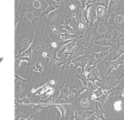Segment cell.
Wrapping results in <instances>:
<instances>
[{
  "label": "cell",
  "instance_id": "cell-1",
  "mask_svg": "<svg viewBox=\"0 0 124 120\" xmlns=\"http://www.w3.org/2000/svg\"><path fill=\"white\" fill-rule=\"evenodd\" d=\"M32 45V54L30 66L37 63H44L47 55L55 49L46 40L44 35L37 30L35 31Z\"/></svg>",
  "mask_w": 124,
  "mask_h": 120
},
{
  "label": "cell",
  "instance_id": "cell-2",
  "mask_svg": "<svg viewBox=\"0 0 124 120\" xmlns=\"http://www.w3.org/2000/svg\"><path fill=\"white\" fill-rule=\"evenodd\" d=\"M80 5L78 4L74 10L72 11V18L73 24L72 27L75 29V32L79 36L84 35L86 30L89 27L90 24L87 23L83 18L82 13L79 12Z\"/></svg>",
  "mask_w": 124,
  "mask_h": 120
},
{
  "label": "cell",
  "instance_id": "cell-3",
  "mask_svg": "<svg viewBox=\"0 0 124 120\" xmlns=\"http://www.w3.org/2000/svg\"><path fill=\"white\" fill-rule=\"evenodd\" d=\"M101 75L102 81L99 82L96 86L103 90H109L119 85L121 79L124 77V71L122 69L121 72L112 76H106L102 74Z\"/></svg>",
  "mask_w": 124,
  "mask_h": 120
},
{
  "label": "cell",
  "instance_id": "cell-4",
  "mask_svg": "<svg viewBox=\"0 0 124 120\" xmlns=\"http://www.w3.org/2000/svg\"><path fill=\"white\" fill-rule=\"evenodd\" d=\"M35 31H31L20 35L15 41L18 55L22 54L30 47L34 40Z\"/></svg>",
  "mask_w": 124,
  "mask_h": 120
},
{
  "label": "cell",
  "instance_id": "cell-5",
  "mask_svg": "<svg viewBox=\"0 0 124 120\" xmlns=\"http://www.w3.org/2000/svg\"><path fill=\"white\" fill-rule=\"evenodd\" d=\"M87 90L76 98L74 105L76 110L78 111L92 110L95 101L92 99L91 95Z\"/></svg>",
  "mask_w": 124,
  "mask_h": 120
},
{
  "label": "cell",
  "instance_id": "cell-6",
  "mask_svg": "<svg viewBox=\"0 0 124 120\" xmlns=\"http://www.w3.org/2000/svg\"><path fill=\"white\" fill-rule=\"evenodd\" d=\"M91 26L92 32L95 37V41L101 38L108 39V34L112 26L108 23L97 25L93 24Z\"/></svg>",
  "mask_w": 124,
  "mask_h": 120
},
{
  "label": "cell",
  "instance_id": "cell-7",
  "mask_svg": "<svg viewBox=\"0 0 124 120\" xmlns=\"http://www.w3.org/2000/svg\"><path fill=\"white\" fill-rule=\"evenodd\" d=\"M20 11L22 13L21 16L23 17L24 21L26 22L28 21H31L32 25L40 20L38 18L39 14L31 8H27L23 6L21 8Z\"/></svg>",
  "mask_w": 124,
  "mask_h": 120
},
{
  "label": "cell",
  "instance_id": "cell-8",
  "mask_svg": "<svg viewBox=\"0 0 124 120\" xmlns=\"http://www.w3.org/2000/svg\"><path fill=\"white\" fill-rule=\"evenodd\" d=\"M89 56L90 55L87 53L85 55L78 56L74 58L71 62V63H72L74 66L72 69L73 71L75 70L78 67H80L81 69V73H84L85 67L87 64Z\"/></svg>",
  "mask_w": 124,
  "mask_h": 120
},
{
  "label": "cell",
  "instance_id": "cell-9",
  "mask_svg": "<svg viewBox=\"0 0 124 120\" xmlns=\"http://www.w3.org/2000/svg\"><path fill=\"white\" fill-rule=\"evenodd\" d=\"M108 19V23L109 25L122 27L124 25V11L112 13Z\"/></svg>",
  "mask_w": 124,
  "mask_h": 120
},
{
  "label": "cell",
  "instance_id": "cell-10",
  "mask_svg": "<svg viewBox=\"0 0 124 120\" xmlns=\"http://www.w3.org/2000/svg\"><path fill=\"white\" fill-rule=\"evenodd\" d=\"M27 80L19 76L18 74H15V97L20 98L22 91L26 86Z\"/></svg>",
  "mask_w": 124,
  "mask_h": 120
},
{
  "label": "cell",
  "instance_id": "cell-11",
  "mask_svg": "<svg viewBox=\"0 0 124 120\" xmlns=\"http://www.w3.org/2000/svg\"><path fill=\"white\" fill-rule=\"evenodd\" d=\"M28 4L30 8L33 9L39 15L42 13V12L44 11L48 6L46 0H29Z\"/></svg>",
  "mask_w": 124,
  "mask_h": 120
},
{
  "label": "cell",
  "instance_id": "cell-12",
  "mask_svg": "<svg viewBox=\"0 0 124 120\" xmlns=\"http://www.w3.org/2000/svg\"><path fill=\"white\" fill-rule=\"evenodd\" d=\"M58 94L59 92L58 90H56L53 94L50 95L48 98L41 100V103L47 109L53 108L57 104H61L60 100L58 99Z\"/></svg>",
  "mask_w": 124,
  "mask_h": 120
},
{
  "label": "cell",
  "instance_id": "cell-13",
  "mask_svg": "<svg viewBox=\"0 0 124 120\" xmlns=\"http://www.w3.org/2000/svg\"><path fill=\"white\" fill-rule=\"evenodd\" d=\"M93 33L91 30V26L89 25V27L86 30L83 38L82 44L84 45L88 49H91L93 47L95 39L93 37Z\"/></svg>",
  "mask_w": 124,
  "mask_h": 120
},
{
  "label": "cell",
  "instance_id": "cell-14",
  "mask_svg": "<svg viewBox=\"0 0 124 120\" xmlns=\"http://www.w3.org/2000/svg\"><path fill=\"white\" fill-rule=\"evenodd\" d=\"M69 84H64L62 83L59 86L60 94L58 96V99H64L69 104H70L69 102L68 97H71L74 96L72 91L69 89Z\"/></svg>",
  "mask_w": 124,
  "mask_h": 120
},
{
  "label": "cell",
  "instance_id": "cell-15",
  "mask_svg": "<svg viewBox=\"0 0 124 120\" xmlns=\"http://www.w3.org/2000/svg\"><path fill=\"white\" fill-rule=\"evenodd\" d=\"M124 55L121 56L119 58L115 60L107 61L105 62V66L106 68L108 69L107 72L105 74L106 76H108L111 72L114 71V69H116L119 70L118 66L124 64Z\"/></svg>",
  "mask_w": 124,
  "mask_h": 120
},
{
  "label": "cell",
  "instance_id": "cell-16",
  "mask_svg": "<svg viewBox=\"0 0 124 120\" xmlns=\"http://www.w3.org/2000/svg\"><path fill=\"white\" fill-rule=\"evenodd\" d=\"M77 47L73 49L70 52L65 53V55H69V58L72 61L74 58L80 56L85 55L88 53L86 50L88 49L82 44H79L77 43Z\"/></svg>",
  "mask_w": 124,
  "mask_h": 120
},
{
  "label": "cell",
  "instance_id": "cell-17",
  "mask_svg": "<svg viewBox=\"0 0 124 120\" xmlns=\"http://www.w3.org/2000/svg\"><path fill=\"white\" fill-rule=\"evenodd\" d=\"M49 36L52 41V44H51L52 46L55 49L57 48L59 50H60L62 47H64V45H65L68 43L71 42L75 40H70L67 41L62 40L60 38H58L56 36L55 32H54L53 33L50 34L49 35Z\"/></svg>",
  "mask_w": 124,
  "mask_h": 120
},
{
  "label": "cell",
  "instance_id": "cell-18",
  "mask_svg": "<svg viewBox=\"0 0 124 120\" xmlns=\"http://www.w3.org/2000/svg\"><path fill=\"white\" fill-rule=\"evenodd\" d=\"M97 22L99 24H105L108 23L109 17L107 10L104 7L98 6L96 9Z\"/></svg>",
  "mask_w": 124,
  "mask_h": 120
},
{
  "label": "cell",
  "instance_id": "cell-19",
  "mask_svg": "<svg viewBox=\"0 0 124 120\" xmlns=\"http://www.w3.org/2000/svg\"><path fill=\"white\" fill-rule=\"evenodd\" d=\"M73 87V89L72 92L74 94L75 98L80 96L83 92L86 90H89V89L88 87H85L81 80L78 79H75Z\"/></svg>",
  "mask_w": 124,
  "mask_h": 120
},
{
  "label": "cell",
  "instance_id": "cell-20",
  "mask_svg": "<svg viewBox=\"0 0 124 120\" xmlns=\"http://www.w3.org/2000/svg\"><path fill=\"white\" fill-rule=\"evenodd\" d=\"M59 10H56L50 13L47 15V17L44 20L45 22L47 25L54 27L58 21L60 17Z\"/></svg>",
  "mask_w": 124,
  "mask_h": 120
},
{
  "label": "cell",
  "instance_id": "cell-21",
  "mask_svg": "<svg viewBox=\"0 0 124 120\" xmlns=\"http://www.w3.org/2000/svg\"><path fill=\"white\" fill-rule=\"evenodd\" d=\"M70 104L71 108L73 110L75 113V120H87L88 119L91 118L93 116L94 112L91 110L78 111L77 112L72 107L71 105Z\"/></svg>",
  "mask_w": 124,
  "mask_h": 120
},
{
  "label": "cell",
  "instance_id": "cell-22",
  "mask_svg": "<svg viewBox=\"0 0 124 120\" xmlns=\"http://www.w3.org/2000/svg\"><path fill=\"white\" fill-rule=\"evenodd\" d=\"M122 28V27L116 26H112V27L110 30V32L112 35L111 41L112 43L114 42L119 43L120 38L124 37V34H122L120 32Z\"/></svg>",
  "mask_w": 124,
  "mask_h": 120
},
{
  "label": "cell",
  "instance_id": "cell-23",
  "mask_svg": "<svg viewBox=\"0 0 124 120\" xmlns=\"http://www.w3.org/2000/svg\"><path fill=\"white\" fill-rule=\"evenodd\" d=\"M98 69V67H97L93 71L86 74L88 82V81L92 82L94 87H95L96 89L98 88L99 87L96 85L95 83V81H98V82H101L102 81L101 79L99 78L101 74L99 72Z\"/></svg>",
  "mask_w": 124,
  "mask_h": 120
},
{
  "label": "cell",
  "instance_id": "cell-24",
  "mask_svg": "<svg viewBox=\"0 0 124 120\" xmlns=\"http://www.w3.org/2000/svg\"><path fill=\"white\" fill-rule=\"evenodd\" d=\"M83 35L81 36L79 38L75 39L73 41H72L71 42L68 43L65 45L64 47H62L61 49L58 51V58H60L62 56V55L64 53V52L66 50H67L68 52H70V51L73 49V48L76 46L77 44L76 42L78 40L80 39H83Z\"/></svg>",
  "mask_w": 124,
  "mask_h": 120
},
{
  "label": "cell",
  "instance_id": "cell-25",
  "mask_svg": "<svg viewBox=\"0 0 124 120\" xmlns=\"http://www.w3.org/2000/svg\"><path fill=\"white\" fill-rule=\"evenodd\" d=\"M59 50L57 48L54 49L47 55V57L50 58V61L49 63V66H54L55 63L60 60H62L66 57L58 58V53Z\"/></svg>",
  "mask_w": 124,
  "mask_h": 120
},
{
  "label": "cell",
  "instance_id": "cell-26",
  "mask_svg": "<svg viewBox=\"0 0 124 120\" xmlns=\"http://www.w3.org/2000/svg\"><path fill=\"white\" fill-rule=\"evenodd\" d=\"M47 2L48 4V6L47 8L44 12L42 13L40 15V18H42L45 15H48L50 13L56 10L57 8H63L64 6H59L56 5L54 0H47Z\"/></svg>",
  "mask_w": 124,
  "mask_h": 120
},
{
  "label": "cell",
  "instance_id": "cell-27",
  "mask_svg": "<svg viewBox=\"0 0 124 120\" xmlns=\"http://www.w3.org/2000/svg\"><path fill=\"white\" fill-rule=\"evenodd\" d=\"M124 89V79L121 80L120 83L118 86L116 87H113L112 88L111 94L108 95L107 98V100L110 97L115 96L118 95H122Z\"/></svg>",
  "mask_w": 124,
  "mask_h": 120
},
{
  "label": "cell",
  "instance_id": "cell-28",
  "mask_svg": "<svg viewBox=\"0 0 124 120\" xmlns=\"http://www.w3.org/2000/svg\"><path fill=\"white\" fill-rule=\"evenodd\" d=\"M51 29L53 30L54 32L60 35L61 37L60 39L64 41H67V40H69L77 39V38H79L80 37L76 33H75L74 34H70L68 32L61 33L58 31H57L56 29L54 27H51Z\"/></svg>",
  "mask_w": 124,
  "mask_h": 120
},
{
  "label": "cell",
  "instance_id": "cell-29",
  "mask_svg": "<svg viewBox=\"0 0 124 120\" xmlns=\"http://www.w3.org/2000/svg\"><path fill=\"white\" fill-rule=\"evenodd\" d=\"M72 21V19H66L65 21L61 22V25L59 26V29L60 30L65 29L67 31L68 33L70 34H74L76 33L75 29L73 27H71L69 24Z\"/></svg>",
  "mask_w": 124,
  "mask_h": 120
},
{
  "label": "cell",
  "instance_id": "cell-30",
  "mask_svg": "<svg viewBox=\"0 0 124 120\" xmlns=\"http://www.w3.org/2000/svg\"><path fill=\"white\" fill-rule=\"evenodd\" d=\"M124 54V41L122 42L117 43L116 47L113 53L112 61L119 58Z\"/></svg>",
  "mask_w": 124,
  "mask_h": 120
},
{
  "label": "cell",
  "instance_id": "cell-31",
  "mask_svg": "<svg viewBox=\"0 0 124 120\" xmlns=\"http://www.w3.org/2000/svg\"><path fill=\"white\" fill-rule=\"evenodd\" d=\"M96 109L94 111V113L93 114V116H96V120L101 119L102 120H106L104 116V113H106V111L102 107H99L98 105H95Z\"/></svg>",
  "mask_w": 124,
  "mask_h": 120
},
{
  "label": "cell",
  "instance_id": "cell-32",
  "mask_svg": "<svg viewBox=\"0 0 124 120\" xmlns=\"http://www.w3.org/2000/svg\"><path fill=\"white\" fill-rule=\"evenodd\" d=\"M45 107L42 103L35 105L30 109H26V111H29L30 113V116H33L34 117L35 116L38 115L40 113V111Z\"/></svg>",
  "mask_w": 124,
  "mask_h": 120
},
{
  "label": "cell",
  "instance_id": "cell-33",
  "mask_svg": "<svg viewBox=\"0 0 124 120\" xmlns=\"http://www.w3.org/2000/svg\"><path fill=\"white\" fill-rule=\"evenodd\" d=\"M98 7L97 5L93 3L91 10L89 12L88 16H90V25H92L93 24L95 21H97V15L96 13V9Z\"/></svg>",
  "mask_w": 124,
  "mask_h": 120
},
{
  "label": "cell",
  "instance_id": "cell-34",
  "mask_svg": "<svg viewBox=\"0 0 124 120\" xmlns=\"http://www.w3.org/2000/svg\"><path fill=\"white\" fill-rule=\"evenodd\" d=\"M120 0H109V3L108 6L107 11H108V16H109L113 13V12L116 10L119 3Z\"/></svg>",
  "mask_w": 124,
  "mask_h": 120
},
{
  "label": "cell",
  "instance_id": "cell-35",
  "mask_svg": "<svg viewBox=\"0 0 124 120\" xmlns=\"http://www.w3.org/2000/svg\"><path fill=\"white\" fill-rule=\"evenodd\" d=\"M112 50V48H111L107 52L102 51L99 53H91L92 54L98 62H101L103 61L105 58L107 54H108L109 53L111 52Z\"/></svg>",
  "mask_w": 124,
  "mask_h": 120
},
{
  "label": "cell",
  "instance_id": "cell-36",
  "mask_svg": "<svg viewBox=\"0 0 124 120\" xmlns=\"http://www.w3.org/2000/svg\"><path fill=\"white\" fill-rule=\"evenodd\" d=\"M103 92L101 96L98 97H96L94 99V101H98L101 103L102 105H103L104 103L107 101V98L108 95L111 94L112 89L109 90H103Z\"/></svg>",
  "mask_w": 124,
  "mask_h": 120
},
{
  "label": "cell",
  "instance_id": "cell-37",
  "mask_svg": "<svg viewBox=\"0 0 124 120\" xmlns=\"http://www.w3.org/2000/svg\"><path fill=\"white\" fill-rule=\"evenodd\" d=\"M94 43L95 44L102 47L108 46H113V43L111 41V40H108L107 38H101L97 40L96 41H95Z\"/></svg>",
  "mask_w": 124,
  "mask_h": 120
},
{
  "label": "cell",
  "instance_id": "cell-38",
  "mask_svg": "<svg viewBox=\"0 0 124 120\" xmlns=\"http://www.w3.org/2000/svg\"><path fill=\"white\" fill-rule=\"evenodd\" d=\"M42 97L40 95L37 94H33L32 96L29 98L30 106L33 107L35 105L41 104V97Z\"/></svg>",
  "mask_w": 124,
  "mask_h": 120
},
{
  "label": "cell",
  "instance_id": "cell-39",
  "mask_svg": "<svg viewBox=\"0 0 124 120\" xmlns=\"http://www.w3.org/2000/svg\"><path fill=\"white\" fill-rule=\"evenodd\" d=\"M73 77L75 79H78L81 80L83 84L86 87H88L86 74L85 72L82 73H81V74L76 73L73 75Z\"/></svg>",
  "mask_w": 124,
  "mask_h": 120
},
{
  "label": "cell",
  "instance_id": "cell-40",
  "mask_svg": "<svg viewBox=\"0 0 124 120\" xmlns=\"http://www.w3.org/2000/svg\"><path fill=\"white\" fill-rule=\"evenodd\" d=\"M93 4H88V3H86V7L85 9H83V8H81L82 10V14L83 16V18L86 22L87 23L90 24V22L89 21L88 19V16L89 14V9L90 8H91Z\"/></svg>",
  "mask_w": 124,
  "mask_h": 120
},
{
  "label": "cell",
  "instance_id": "cell-41",
  "mask_svg": "<svg viewBox=\"0 0 124 120\" xmlns=\"http://www.w3.org/2000/svg\"><path fill=\"white\" fill-rule=\"evenodd\" d=\"M109 0H95L94 3L97 6L104 7L107 10Z\"/></svg>",
  "mask_w": 124,
  "mask_h": 120
},
{
  "label": "cell",
  "instance_id": "cell-42",
  "mask_svg": "<svg viewBox=\"0 0 124 120\" xmlns=\"http://www.w3.org/2000/svg\"><path fill=\"white\" fill-rule=\"evenodd\" d=\"M30 69L34 71L42 73L44 70V68L41 64V63H37L30 66Z\"/></svg>",
  "mask_w": 124,
  "mask_h": 120
},
{
  "label": "cell",
  "instance_id": "cell-43",
  "mask_svg": "<svg viewBox=\"0 0 124 120\" xmlns=\"http://www.w3.org/2000/svg\"><path fill=\"white\" fill-rule=\"evenodd\" d=\"M98 61L96 60L95 57L92 54H91L85 68H87L91 66L94 65L96 64H98Z\"/></svg>",
  "mask_w": 124,
  "mask_h": 120
},
{
  "label": "cell",
  "instance_id": "cell-44",
  "mask_svg": "<svg viewBox=\"0 0 124 120\" xmlns=\"http://www.w3.org/2000/svg\"><path fill=\"white\" fill-rule=\"evenodd\" d=\"M15 113H14V119L18 120L22 118H26V116L23 113L19 111V108H15Z\"/></svg>",
  "mask_w": 124,
  "mask_h": 120
},
{
  "label": "cell",
  "instance_id": "cell-45",
  "mask_svg": "<svg viewBox=\"0 0 124 120\" xmlns=\"http://www.w3.org/2000/svg\"><path fill=\"white\" fill-rule=\"evenodd\" d=\"M55 107L57 108L58 110L61 113V120L65 119V110L64 108L61 104H58L55 105Z\"/></svg>",
  "mask_w": 124,
  "mask_h": 120
},
{
  "label": "cell",
  "instance_id": "cell-46",
  "mask_svg": "<svg viewBox=\"0 0 124 120\" xmlns=\"http://www.w3.org/2000/svg\"><path fill=\"white\" fill-rule=\"evenodd\" d=\"M54 89L49 87V86H48L47 87L46 89L44 90L43 93L41 95V97H44L45 99H46L47 95H51L54 93Z\"/></svg>",
  "mask_w": 124,
  "mask_h": 120
},
{
  "label": "cell",
  "instance_id": "cell-47",
  "mask_svg": "<svg viewBox=\"0 0 124 120\" xmlns=\"http://www.w3.org/2000/svg\"><path fill=\"white\" fill-rule=\"evenodd\" d=\"M50 84V83H47L44 85L43 86L37 89L35 91V92L33 94H35L41 96V95L43 93L45 90V89L46 88L47 86H49V84Z\"/></svg>",
  "mask_w": 124,
  "mask_h": 120
},
{
  "label": "cell",
  "instance_id": "cell-48",
  "mask_svg": "<svg viewBox=\"0 0 124 120\" xmlns=\"http://www.w3.org/2000/svg\"><path fill=\"white\" fill-rule=\"evenodd\" d=\"M89 90L93 92L94 94L96 96V97H99L100 96H101L102 94H103V90L99 87L97 89V90H95V91H93V90H91L90 89H89Z\"/></svg>",
  "mask_w": 124,
  "mask_h": 120
},
{
  "label": "cell",
  "instance_id": "cell-49",
  "mask_svg": "<svg viewBox=\"0 0 124 120\" xmlns=\"http://www.w3.org/2000/svg\"><path fill=\"white\" fill-rule=\"evenodd\" d=\"M122 102L120 100L117 101L115 103L114 107L115 110L117 111H120L122 109Z\"/></svg>",
  "mask_w": 124,
  "mask_h": 120
},
{
  "label": "cell",
  "instance_id": "cell-50",
  "mask_svg": "<svg viewBox=\"0 0 124 120\" xmlns=\"http://www.w3.org/2000/svg\"><path fill=\"white\" fill-rule=\"evenodd\" d=\"M22 104L24 105L22 99H20V98L15 97V108H19L20 105Z\"/></svg>",
  "mask_w": 124,
  "mask_h": 120
},
{
  "label": "cell",
  "instance_id": "cell-51",
  "mask_svg": "<svg viewBox=\"0 0 124 120\" xmlns=\"http://www.w3.org/2000/svg\"><path fill=\"white\" fill-rule=\"evenodd\" d=\"M97 64H96L94 65L91 66L87 68H85V73L87 74L88 73L93 71L97 67Z\"/></svg>",
  "mask_w": 124,
  "mask_h": 120
},
{
  "label": "cell",
  "instance_id": "cell-52",
  "mask_svg": "<svg viewBox=\"0 0 124 120\" xmlns=\"http://www.w3.org/2000/svg\"><path fill=\"white\" fill-rule=\"evenodd\" d=\"M21 61L16 56H15V71L18 69L20 67V64L21 63Z\"/></svg>",
  "mask_w": 124,
  "mask_h": 120
},
{
  "label": "cell",
  "instance_id": "cell-53",
  "mask_svg": "<svg viewBox=\"0 0 124 120\" xmlns=\"http://www.w3.org/2000/svg\"><path fill=\"white\" fill-rule=\"evenodd\" d=\"M21 21V18L19 17L18 14V11H15V29L16 30V24L19 22Z\"/></svg>",
  "mask_w": 124,
  "mask_h": 120
},
{
  "label": "cell",
  "instance_id": "cell-54",
  "mask_svg": "<svg viewBox=\"0 0 124 120\" xmlns=\"http://www.w3.org/2000/svg\"><path fill=\"white\" fill-rule=\"evenodd\" d=\"M29 97L27 95H25L22 98V100L23 102L24 105L26 106H30V99Z\"/></svg>",
  "mask_w": 124,
  "mask_h": 120
},
{
  "label": "cell",
  "instance_id": "cell-55",
  "mask_svg": "<svg viewBox=\"0 0 124 120\" xmlns=\"http://www.w3.org/2000/svg\"><path fill=\"white\" fill-rule=\"evenodd\" d=\"M55 2V3H56V5H57L59 6H64L65 4L64 3V0H54Z\"/></svg>",
  "mask_w": 124,
  "mask_h": 120
},
{
  "label": "cell",
  "instance_id": "cell-56",
  "mask_svg": "<svg viewBox=\"0 0 124 120\" xmlns=\"http://www.w3.org/2000/svg\"><path fill=\"white\" fill-rule=\"evenodd\" d=\"M80 1L81 2V5L80 6V8L85 9L86 7V0H80Z\"/></svg>",
  "mask_w": 124,
  "mask_h": 120
},
{
  "label": "cell",
  "instance_id": "cell-57",
  "mask_svg": "<svg viewBox=\"0 0 124 120\" xmlns=\"http://www.w3.org/2000/svg\"><path fill=\"white\" fill-rule=\"evenodd\" d=\"M68 5L69 7H70V9H71L72 11L76 9V7L74 5H72V4L70 3H68Z\"/></svg>",
  "mask_w": 124,
  "mask_h": 120
},
{
  "label": "cell",
  "instance_id": "cell-58",
  "mask_svg": "<svg viewBox=\"0 0 124 120\" xmlns=\"http://www.w3.org/2000/svg\"><path fill=\"white\" fill-rule=\"evenodd\" d=\"M50 84H54L55 83V81L53 80H51L50 82Z\"/></svg>",
  "mask_w": 124,
  "mask_h": 120
},
{
  "label": "cell",
  "instance_id": "cell-59",
  "mask_svg": "<svg viewBox=\"0 0 124 120\" xmlns=\"http://www.w3.org/2000/svg\"><path fill=\"white\" fill-rule=\"evenodd\" d=\"M36 90H35V89H32V90H31V92L33 94V93H34L35 92Z\"/></svg>",
  "mask_w": 124,
  "mask_h": 120
},
{
  "label": "cell",
  "instance_id": "cell-60",
  "mask_svg": "<svg viewBox=\"0 0 124 120\" xmlns=\"http://www.w3.org/2000/svg\"><path fill=\"white\" fill-rule=\"evenodd\" d=\"M122 96L123 97H124V91H123V92L122 94Z\"/></svg>",
  "mask_w": 124,
  "mask_h": 120
},
{
  "label": "cell",
  "instance_id": "cell-61",
  "mask_svg": "<svg viewBox=\"0 0 124 120\" xmlns=\"http://www.w3.org/2000/svg\"><path fill=\"white\" fill-rule=\"evenodd\" d=\"M123 69V71H124V69Z\"/></svg>",
  "mask_w": 124,
  "mask_h": 120
},
{
  "label": "cell",
  "instance_id": "cell-62",
  "mask_svg": "<svg viewBox=\"0 0 124 120\" xmlns=\"http://www.w3.org/2000/svg\"><path fill=\"white\" fill-rule=\"evenodd\" d=\"M123 112H124V110L123 111Z\"/></svg>",
  "mask_w": 124,
  "mask_h": 120
}]
</instances>
